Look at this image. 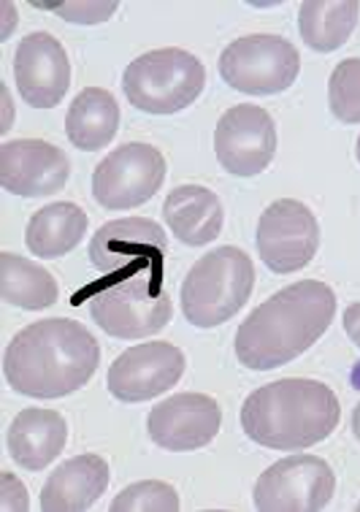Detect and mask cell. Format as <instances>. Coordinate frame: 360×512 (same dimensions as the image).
<instances>
[{
  "label": "cell",
  "instance_id": "obj_1",
  "mask_svg": "<svg viewBox=\"0 0 360 512\" xmlns=\"http://www.w3.org/2000/svg\"><path fill=\"white\" fill-rule=\"evenodd\" d=\"M99 362V342L84 324L50 318L30 324L10 341L4 372L17 393L54 400L84 387Z\"/></svg>",
  "mask_w": 360,
  "mask_h": 512
},
{
  "label": "cell",
  "instance_id": "obj_2",
  "mask_svg": "<svg viewBox=\"0 0 360 512\" xmlns=\"http://www.w3.org/2000/svg\"><path fill=\"white\" fill-rule=\"evenodd\" d=\"M336 295L326 283L302 280L257 306L239 326L234 349L251 370H272L308 351L336 315Z\"/></svg>",
  "mask_w": 360,
  "mask_h": 512
},
{
  "label": "cell",
  "instance_id": "obj_3",
  "mask_svg": "<svg viewBox=\"0 0 360 512\" xmlns=\"http://www.w3.org/2000/svg\"><path fill=\"white\" fill-rule=\"evenodd\" d=\"M341 406L334 391L316 380L287 378L249 395L241 424L251 441L267 449H308L338 427Z\"/></svg>",
  "mask_w": 360,
  "mask_h": 512
},
{
  "label": "cell",
  "instance_id": "obj_4",
  "mask_svg": "<svg viewBox=\"0 0 360 512\" xmlns=\"http://www.w3.org/2000/svg\"><path fill=\"white\" fill-rule=\"evenodd\" d=\"M256 282L246 252L231 246L213 249L192 267L180 292L185 318L197 328H215L233 318L251 297Z\"/></svg>",
  "mask_w": 360,
  "mask_h": 512
},
{
  "label": "cell",
  "instance_id": "obj_5",
  "mask_svg": "<svg viewBox=\"0 0 360 512\" xmlns=\"http://www.w3.org/2000/svg\"><path fill=\"white\" fill-rule=\"evenodd\" d=\"M90 316L117 339L133 341L159 333L172 318V300L162 288V270L102 280L90 298Z\"/></svg>",
  "mask_w": 360,
  "mask_h": 512
},
{
  "label": "cell",
  "instance_id": "obj_6",
  "mask_svg": "<svg viewBox=\"0 0 360 512\" xmlns=\"http://www.w3.org/2000/svg\"><path fill=\"white\" fill-rule=\"evenodd\" d=\"M207 81L203 64L189 51H149L123 74V92L133 107L151 115H172L190 107Z\"/></svg>",
  "mask_w": 360,
  "mask_h": 512
},
{
  "label": "cell",
  "instance_id": "obj_7",
  "mask_svg": "<svg viewBox=\"0 0 360 512\" xmlns=\"http://www.w3.org/2000/svg\"><path fill=\"white\" fill-rule=\"evenodd\" d=\"M218 68L223 81L243 94H279L297 81L300 53L282 36L249 35L225 48Z\"/></svg>",
  "mask_w": 360,
  "mask_h": 512
},
{
  "label": "cell",
  "instance_id": "obj_8",
  "mask_svg": "<svg viewBox=\"0 0 360 512\" xmlns=\"http://www.w3.org/2000/svg\"><path fill=\"white\" fill-rule=\"evenodd\" d=\"M336 477L320 457L290 455L257 480L254 506L262 512H315L333 499Z\"/></svg>",
  "mask_w": 360,
  "mask_h": 512
},
{
  "label": "cell",
  "instance_id": "obj_9",
  "mask_svg": "<svg viewBox=\"0 0 360 512\" xmlns=\"http://www.w3.org/2000/svg\"><path fill=\"white\" fill-rule=\"evenodd\" d=\"M166 177V161L159 149L128 143L108 154L92 176V194L107 210L140 207L158 194Z\"/></svg>",
  "mask_w": 360,
  "mask_h": 512
},
{
  "label": "cell",
  "instance_id": "obj_10",
  "mask_svg": "<svg viewBox=\"0 0 360 512\" xmlns=\"http://www.w3.org/2000/svg\"><path fill=\"white\" fill-rule=\"evenodd\" d=\"M320 248V226L310 208L282 198L262 213L257 226V249L274 274H292L310 264Z\"/></svg>",
  "mask_w": 360,
  "mask_h": 512
},
{
  "label": "cell",
  "instance_id": "obj_11",
  "mask_svg": "<svg viewBox=\"0 0 360 512\" xmlns=\"http://www.w3.org/2000/svg\"><path fill=\"white\" fill-rule=\"evenodd\" d=\"M166 233L156 221L140 216L108 221L90 239L89 257L95 269L112 277L162 270Z\"/></svg>",
  "mask_w": 360,
  "mask_h": 512
},
{
  "label": "cell",
  "instance_id": "obj_12",
  "mask_svg": "<svg viewBox=\"0 0 360 512\" xmlns=\"http://www.w3.org/2000/svg\"><path fill=\"white\" fill-rule=\"evenodd\" d=\"M275 149L274 120L257 105H236L216 125V158L233 176L252 177L266 171L274 159Z\"/></svg>",
  "mask_w": 360,
  "mask_h": 512
},
{
  "label": "cell",
  "instance_id": "obj_13",
  "mask_svg": "<svg viewBox=\"0 0 360 512\" xmlns=\"http://www.w3.org/2000/svg\"><path fill=\"white\" fill-rule=\"evenodd\" d=\"M185 357L169 342L130 347L108 370V390L123 403H143L176 387L184 375Z\"/></svg>",
  "mask_w": 360,
  "mask_h": 512
},
{
  "label": "cell",
  "instance_id": "obj_14",
  "mask_svg": "<svg viewBox=\"0 0 360 512\" xmlns=\"http://www.w3.org/2000/svg\"><path fill=\"white\" fill-rule=\"evenodd\" d=\"M220 406L203 393H179L154 406L148 432L154 444L171 452L202 449L220 432Z\"/></svg>",
  "mask_w": 360,
  "mask_h": 512
},
{
  "label": "cell",
  "instance_id": "obj_15",
  "mask_svg": "<svg viewBox=\"0 0 360 512\" xmlns=\"http://www.w3.org/2000/svg\"><path fill=\"white\" fill-rule=\"evenodd\" d=\"M14 71L18 92L33 108L56 107L71 84L68 54L46 32L30 33L18 43Z\"/></svg>",
  "mask_w": 360,
  "mask_h": 512
},
{
  "label": "cell",
  "instance_id": "obj_16",
  "mask_svg": "<svg viewBox=\"0 0 360 512\" xmlns=\"http://www.w3.org/2000/svg\"><path fill=\"white\" fill-rule=\"evenodd\" d=\"M71 174L66 154L43 140H15L0 149L2 189L20 197H48L63 189Z\"/></svg>",
  "mask_w": 360,
  "mask_h": 512
},
{
  "label": "cell",
  "instance_id": "obj_17",
  "mask_svg": "<svg viewBox=\"0 0 360 512\" xmlns=\"http://www.w3.org/2000/svg\"><path fill=\"white\" fill-rule=\"evenodd\" d=\"M108 465L99 455H77L59 465L41 490V511H87L104 495L108 486Z\"/></svg>",
  "mask_w": 360,
  "mask_h": 512
},
{
  "label": "cell",
  "instance_id": "obj_18",
  "mask_svg": "<svg viewBox=\"0 0 360 512\" xmlns=\"http://www.w3.org/2000/svg\"><path fill=\"white\" fill-rule=\"evenodd\" d=\"M68 441V426L51 409H25L14 419L7 434L12 459L28 472L45 470Z\"/></svg>",
  "mask_w": 360,
  "mask_h": 512
},
{
  "label": "cell",
  "instance_id": "obj_19",
  "mask_svg": "<svg viewBox=\"0 0 360 512\" xmlns=\"http://www.w3.org/2000/svg\"><path fill=\"white\" fill-rule=\"evenodd\" d=\"M162 215L180 243L192 248L215 241L225 218L220 198L200 185H182L172 190Z\"/></svg>",
  "mask_w": 360,
  "mask_h": 512
},
{
  "label": "cell",
  "instance_id": "obj_20",
  "mask_svg": "<svg viewBox=\"0 0 360 512\" xmlns=\"http://www.w3.org/2000/svg\"><path fill=\"white\" fill-rule=\"evenodd\" d=\"M120 125V108L112 94L99 87H87L72 100L66 115V135L77 149L105 148Z\"/></svg>",
  "mask_w": 360,
  "mask_h": 512
},
{
  "label": "cell",
  "instance_id": "obj_21",
  "mask_svg": "<svg viewBox=\"0 0 360 512\" xmlns=\"http://www.w3.org/2000/svg\"><path fill=\"white\" fill-rule=\"evenodd\" d=\"M87 226L86 213L74 203H51L32 216L25 243L36 257L58 259L81 243Z\"/></svg>",
  "mask_w": 360,
  "mask_h": 512
},
{
  "label": "cell",
  "instance_id": "obj_22",
  "mask_svg": "<svg viewBox=\"0 0 360 512\" xmlns=\"http://www.w3.org/2000/svg\"><path fill=\"white\" fill-rule=\"evenodd\" d=\"M356 0H308L298 14L300 35L311 50L318 53L341 48L359 20Z\"/></svg>",
  "mask_w": 360,
  "mask_h": 512
},
{
  "label": "cell",
  "instance_id": "obj_23",
  "mask_svg": "<svg viewBox=\"0 0 360 512\" xmlns=\"http://www.w3.org/2000/svg\"><path fill=\"white\" fill-rule=\"evenodd\" d=\"M0 295L22 310L40 311L58 301L53 275L41 265L10 252L0 254Z\"/></svg>",
  "mask_w": 360,
  "mask_h": 512
},
{
  "label": "cell",
  "instance_id": "obj_24",
  "mask_svg": "<svg viewBox=\"0 0 360 512\" xmlns=\"http://www.w3.org/2000/svg\"><path fill=\"white\" fill-rule=\"evenodd\" d=\"M329 107L341 122L360 123V59L351 58L336 66L329 79Z\"/></svg>",
  "mask_w": 360,
  "mask_h": 512
},
{
  "label": "cell",
  "instance_id": "obj_25",
  "mask_svg": "<svg viewBox=\"0 0 360 512\" xmlns=\"http://www.w3.org/2000/svg\"><path fill=\"white\" fill-rule=\"evenodd\" d=\"M110 511H179V496L172 486L162 481L146 480L133 483L113 499Z\"/></svg>",
  "mask_w": 360,
  "mask_h": 512
},
{
  "label": "cell",
  "instance_id": "obj_26",
  "mask_svg": "<svg viewBox=\"0 0 360 512\" xmlns=\"http://www.w3.org/2000/svg\"><path fill=\"white\" fill-rule=\"evenodd\" d=\"M36 5L48 7V10L63 17L66 22L95 25L107 22L115 14L118 2H48Z\"/></svg>",
  "mask_w": 360,
  "mask_h": 512
},
{
  "label": "cell",
  "instance_id": "obj_27",
  "mask_svg": "<svg viewBox=\"0 0 360 512\" xmlns=\"http://www.w3.org/2000/svg\"><path fill=\"white\" fill-rule=\"evenodd\" d=\"M342 323H344L347 336L351 337L352 341L360 347V303L347 306L342 315Z\"/></svg>",
  "mask_w": 360,
  "mask_h": 512
},
{
  "label": "cell",
  "instance_id": "obj_28",
  "mask_svg": "<svg viewBox=\"0 0 360 512\" xmlns=\"http://www.w3.org/2000/svg\"><path fill=\"white\" fill-rule=\"evenodd\" d=\"M352 431L356 434L357 439L360 441V403L352 413Z\"/></svg>",
  "mask_w": 360,
  "mask_h": 512
},
{
  "label": "cell",
  "instance_id": "obj_29",
  "mask_svg": "<svg viewBox=\"0 0 360 512\" xmlns=\"http://www.w3.org/2000/svg\"><path fill=\"white\" fill-rule=\"evenodd\" d=\"M356 153H357V159H359V162H360V136H359V140H357Z\"/></svg>",
  "mask_w": 360,
  "mask_h": 512
},
{
  "label": "cell",
  "instance_id": "obj_30",
  "mask_svg": "<svg viewBox=\"0 0 360 512\" xmlns=\"http://www.w3.org/2000/svg\"><path fill=\"white\" fill-rule=\"evenodd\" d=\"M357 511H360V503H359V506H357Z\"/></svg>",
  "mask_w": 360,
  "mask_h": 512
}]
</instances>
